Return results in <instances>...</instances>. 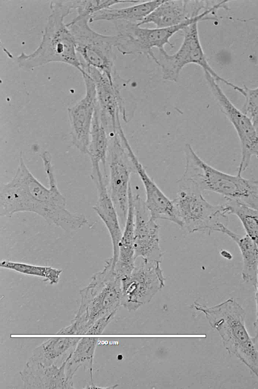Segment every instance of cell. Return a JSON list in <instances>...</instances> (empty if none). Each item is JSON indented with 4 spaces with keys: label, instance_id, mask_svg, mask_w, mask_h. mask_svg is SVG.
Listing matches in <instances>:
<instances>
[{
    "label": "cell",
    "instance_id": "d6986e66",
    "mask_svg": "<svg viewBox=\"0 0 258 389\" xmlns=\"http://www.w3.org/2000/svg\"><path fill=\"white\" fill-rule=\"evenodd\" d=\"M66 362L67 359L60 366H45L29 358L20 373L24 387L26 388H74L73 382L68 380L66 377Z\"/></svg>",
    "mask_w": 258,
    "mask_h": 389
},
{
    "label": "cell",
    "instance_id": "4fadbf2b",
    "mask_svg": "<svg viewBox=\"0 0 258 389\" xmlns=\"http://www.w3.org/2000/svg\"><path fill=\"white\" fill-rule=\"evenodd\" d=\"M81 62L83 73H86L93 80L96 86L97 108L100 119L107 129L109 124L113 133L115 132L121 114L125 121H127L123 99L121 94L123 80L119 76L113 82L97 69Z\"/></svg>",
    "mask_w": 258,
    "mask_h": 389
},
{
    "label": "cell",
    "instance_id": "603a6c76",
    "mask_svg": "<svg viewBox=\"0 0 258 389\" xmlns=\"http://www.w3.org/2000/svg\"><path fill=\"white\" fill-rule=\"evenodd\" d=\"M164 0L143 1L132 6L119 9L107 8L94 14L89 22L96 21H127L139 24Z\"/></svg>",
    "mask_w": 258,
    "mask_h": 389
},
{
    "label": "cell",
    "instance_id": "8992f818",
    "mask_svg": "<svg viewBox=\"0 0 258 389\" xmlns=\"http://www.w3.org/2000/svg\"><path fill=\"white\" fill-rule=\"evenodd\" d=\"M179 189L172 200L181 228L189 233L218 232L221 225L227 226L228 218L224 204L213 205L203 197L198 187L177 182Z\"/></svg>",
    "mask_w": 258,
    "mask_h": 389
},
{
    "label": "cell",
    "instance_id": "d4e9b609",
    "mask_svg": "<svg viewBox=\"0 0 258 389\" xmlns=\"http://www.w3.org/2000/svg\"><path fill=\"white\" fill-rule=\"evenodd\" d=\"M108 147L107 129L100 119L97 105L91 128L87 154L91 165H103L104 174L107 178L106 162Z\"/></svg>",
    "mask_w": 258,
    "mask_h": 389
},
{
    "label": "cell",
    "instance_id": "5b68a950",
    "mask_svg": "<svg viewBox=\"0 0 258 389\" xmlns=\"http://www.w3.org/2000/svg\"><path fill=\"white\" fill-rule=\"evenodd\" d=\"M185 167L180 179L194 185L202 191L208 190L236 201L258 210V180H250L237 173L232 175L207 164L192 147L184 149Z\"/></svg>",
    "mask_w": 258,
    "mask_h": 389
},
{
    "label": "cell",
    "instance_id": "7c38bea8",
    "mask_svg": "<svg viewBox=\"0 0 258 389\" xmlns=\"http://www.w3.org/2000/svg\"><path fill=\"white\" fill-rule=\"evenodd\" d=\"M109 153L108 190L120 223L124 226L128 211L130 179L136 171L117 132L113 133Z\"/></svg>",
    "mask_w": 258,
    "mask_h": 389
},
{
    "label": "cell",
    "instance_id": "484cf974",
    "mask_svg": "<svg viewBox=\"0 0 258 389\" xmlns=\"http://www.w3.org/2000/svg\"><path fill=\"white\" fill-rule=\"evenodd\" d=\"M0 267L20 273L43 278L51 285H56L60 280L62 269L49 266H42L4 259Z\"/></svg>",
    "mask_w": 258,
    "mask_h": 389
},
{
    "label": "cell",
    "instance_id": "cb8c5ba5",
    "mask_svg": "<svg viewBox=\"0 0 258 389\" xmlns=\"http://www.w3.org/2000/svg\"><path fill=\"white\" fill-rule=\"evenodd\" d=\"M98 338L86 337L81 338L73 351L67 359L65 373L68 380L72 379L76 371L81 367L90 371L91 383H93L92 366Z\"/></svg>",
    "mask_w": 258,
    "mask_h": 389
},
{
    "label": "cell",
    "instance_id": "277c9868",
    "mask_svg": "<svg viewBox=\"0 0 258 389\" xmlns=\"http://www.w3.org/2000/svg\"><path fill=\"white\" fill-rule=\"evenodd\" d=\"M191 308L202 312L219 333L225 349L238 358L258 380V351L245 326V312L233 298L209 307L195 302Z\"/></svg>",
    "mask_w": 258,
    "mask_h": 389
},
{
    "label": "cell",
    "instance_id": "f546056e",
    "mask_svg": "<svg viewBox=\"0 0 258 389\" xmlns=\"http://www.w3.org/2000/svg\"><path fill=\"white\" fill-rule=\"evenodd\" d=\"M255 289V299L256 303V319L253 323V326L255 328L254 336L251 337L252 340L258 351V273L255 285L254 287Z\"/></svg>",
    "mask_w": 258,
    "mask_h": 389
},
{
    "label": "cell",
    "instance_id": "7a4b0ae2",
    "mask_svg": "<svg viewBox=\"0 0 258 389\" xmlns=\"http://www.w3.org/2000/svg\"><path fill=\"white\" fill-rule=\"evenodd\" d=\"M76 7V1L50 3L51 12L41 41L33 52H22L17 56V62L20 68L28 71L50 63L59 62L72 66L83 73L74 37L63 21Z\"/></svg>",
    "mask_w": 258,
    "mask_h": 389
},
{
    "label": "cell",
    "instance_id": "e0dca14e",
    "mask_svg": "<svg viewBox=\"0 0 258 389\" xmlns=\"http://www.w3.org/2000/svg\"><path fill=\"white\" fill-rule=\"evenodd\" d=\"M119 136L144 186L146 194L144 202L151 217L156 221L168 220L181 227L172 200L164 194L149 176L132 150L123 130L119 131Z\"/></svg>",
    "mask_w": 258,
    "mask_h": 389
},
{
    "label": "cell",
    "instance_id": "5bb4252c",
    "mask_svg": "<svg viewBox=\"0 0 258 389\" xmlns=\"http://www.w3.org/2000/svg\"><path fill=\"white\" fill-rule=\"evenodd\" d=\"M213 6V1L164 0L138 25L153 23L158 28L179 25L214 15L215 9L211 8Z\"/></svg>",
    "mask_w": 258,
    "mask_h": 389
},
{
    "label": "cell",
    "instance_id": "83f0119b",
    "mask_svg": "<svg viewBox=\"0 0 258 389\" xmlns=\"http://www.w3.org/2000/svg\"><path fill=\"white\" fill-rule=\"evenodd\" d=\"M241 94L245 101L241 110L251 120L258 134V86L249 88L244 86Z\"/></svg>",
    "mask_w": 258,
    "mask_h": 389
},
{
    "label": "cell",
    "instance_id": "ac0fdd59",
    "mask_svg": "<svg viewBox=\"0 0 258 389\" xmlns=\"http://www.w3.org/2000/svg\"><path fill=\"white\" fill-rule=\"evenodd\" d=\"M91 178L97 192V199L93 209L105 225L111 238L114 265L118 254V244L122 236L119 217L108 190V181L100 168L92 169Z\"/></svg>",
    "mask_w": 258,
    "mask_h": 389
},
{
    "label": "cell",
    "instance_id": "3957f363",
    "mask_svg": "<svg viewBox=\"0 0 258 389\" xmlns=\"http://www.w3.org/2000/svg\"><path fill=\"white\" fill-rule=\"evenodd\" d=\"M80 294V305L75 317L57 335H86L96 321L116 313L121 305V279L115 272L111 257L101 270L93 275Z\"/></svg>",
    "mask_w": 258,
    "mask_h": 389
},
{
    "label": "cell",
    "instance_id": "4dcf8cb0",
    "mask_svg": "<svg viewBox=\"0 0 258 389\" xmlns=\"http://www.w3.org/2000/svg\"><path fill=\"white\" fill-rule=\"evenodd\" d=\"M221 256L225 257L226 259L230 260L232 258L231 254L226 250H222L220 252Z\"/></svg>",
    "mask_w": 258,
    "mask_h": 389
},
{
    "label": "cell",
    "instance_id": "30bf717a",
    "mask_svg": "<svg viewBox=\"0 0 258 389\" xmlns=\"http://www.w3.org/2000/svg\"><path fill=\"white\" fill-rule=\"evenodd\" d=\"M142 260L121 279V305L129 311L149 303L165 286L160 263Z\"/></svg>",
    "mask_w": 258,
    "mask_h": 389
},
{
    "label": "cell",
    "instance_id": "7402d4cb",
    "mask_svg": "<svg viewBox=\"0 0 258 389\" xmlns=\"http://www.w3.org/2000/svg\"><path fill=\"white\" fill-rule=\"evenodd\" d=\"M218 232L227 235L236 243L242 257V279L254 287L258 273V245L247 235L237 234L224 225H220Z\"/></svg>",
    "mask_w": 258,
    "mask_h": 389
},
{
    "label": "cell",
    "instance_id": "ffe728a7",
    "mask_svg": "<svg viewBox=\"0 0 258 389\" xmlns=\"http://www.w3.org/2000/svg\"><path fill=\"white\" fill-rule=\"evenodd\" d=\"M131 185L128 189V211L122 236L118 244V254L114 270L120 279L128 275L135 266L134 248L135 215Z\"/></svg>",
    "mask_w": 258,
    "mask_h": 389
},
{
    "label": "cell",
    "instance_id": "8fae6325",
    "mask_svg": "<svg viewBox=\"0 0 258 389\" xmlns=\"http://www.w3.org/2000/svg\"><path fill=\"white\" fill-rule=\"evenodd\" d=\"M206 80L218 105L235 129L241 149L237 173L242 174L253 156L258 158V134L249 118L229 100L216 80L204 72Z\"/></svg>",
    "mask_w": 258,
    "mask_h": 389
},
{
    "label": "cell",
    "instance_id": "9c48e42d",
    "mask_svg": "<svg viewBox=\"0 0 258 389\" xmlns=\"http://www.w3.org/2000/svg\"><path fill=\"white\" fill-rule=\"evenodd\" d=\"M199 21L186 26L182 30L183 41L178 50L172 54L160 50L156 64L161 68L164 79L176 82L182 69L187 65L195 64L209 73L216 81H220L240 92L242 88L220 76L208 63L203 49L198 31Z\"/></svg>",
    "mask_w": 258,
    "mask_h": 389
},
{
    "label": "cell",
    "instance_id": "44dd1931",
    "mask_svg": "<svg viewBox=\"0 0 258 389\" xmlns=\"http://www.w3.org/2000/svg\"><path fill=\"white\" fill-rule=\"evenodd\" d=\"M80 337H54L43 342L33 350L29 359L45 366H60L73 351Z\"/></svg>",
    "mask_w": 258,
    "mask_h": 389
},
{
    "label": "cell",
    "instance_id": "f1b7e54d",
    "mask_svg": "<svg viewBox=\"0 0 258 389\" xmlns=\"http://www.w3.org/2000/svg\"><path fill=\"white\" fill-rule=\"evenodd\" d=\"M116 313H112L105 316L96 321L88 329L86 335H100L104 331L107 325L111 322Z\"/></svg>",
    "mask_w": 258,
    "mask_h": 389
},
{
    "label": "cell",
    "instance_id": "2e32d148",
    "mask_svg": "<svg viewBox=\"0 0 258 389\" xmlns=\"http://www.w3.org/2000/svg\"><path fill=\"white\" fill-rule=\"evenodd\" d=\"M85 85V96L68 109L73 144L82 153L87 154L90 131L97 105L96 86L86 73L82 74Z\"/></svg>",
    "mask_w": 258,
    "mask_h": 389
},
{
    "label": "cell",
    "instance_id": "6da1fadb",
    "mask_svg": "<svg viewBox=\"0 0 258 389\" xmlns=\"http://www.w3.org/2000/svg\"><path fill=\"white\" fill-rule=\"evenodd\" d=\"M40 157L49 187L34 177L21 153L15 176L11 181L1 185V216L11 217L17 212H30L68 232L78 231L87 223V219L84 215L73 213L67 208L66 199L57 185L50 152L44 151Z\"/></svg>",
    "mask_w": 258,
    "mask_h": 389
},
{
    "label": "cell",
    "instance_id": "4316f807",
    "mask_svg": "<svg viewBox=\"0 0 258 389\" xmlns=\"http://www.w3.org/2000/svg\"><path fill=\"white\" fill-rule=\"evenodd\" d=\"M228 214L236 215L247 235L258 245V210L230 199L224 204Z\"/></svg>",
    "mask_w": 258,
    "mask_h": 389
},
{
    "label": "cell",
    "instance_id": "9a60e30c",
    "mask_svg": "<svg viewBox=\"0 0 258 389\" xmlns=\"http://www.w3.org/2000/svg\"><path fill=\"white\" fill-rule=\"evenodd\" d=\"M134 248L137 259L161 263L163 254L159 240L160 226L152 219L144 201L139 194L134 195Z\"/></svg>",
    "mask_w": 258,
    "mask_h": 389
},
{
    "label": "cell",
    "instance_id": "ba28073f",
    "mask_svg": "<svg viewBox=\"0 0 258 389\" xmlns=\"http://www.w3.org/2000/svg\"><path fill=\"white\" fill-rule=\"evenodd\" d=\"M204 20L202 17L179 25L160 28H143L137 23L114 21L113 23L116 32L114 47L123 55L142 54L156 63L157 58L153 51L154 47L159 50L164 49L166 44L173 47L170 39L175 33L181 31L184 27L195 21Z\"/></svg>",
    "mask_w": 258,
    "mask_h": 389
},
{
    "label": "cell",
    "instance_id": "52a82bcc",
    "mask_svg": "<svg viewBox=\"0 0 258 389\" xmlns=\"http://www.w3.org/2000/svg\"><path fill=\"white\" fill-rule=\"evenodd\" d=\"M89 17L77 15L66 25L74 37L80 61L97 69L113 82L118 75L114 66L115 36L93 30L89 25Z\"/></svg>",
    "mask_w": 258,
    "mask_h": 389
}]
</instances>
